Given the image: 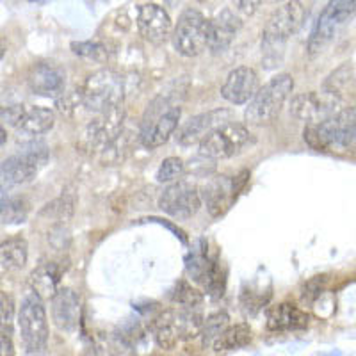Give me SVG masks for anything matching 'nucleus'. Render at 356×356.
<instances>
[{
    "mask_svg": "<svg viewBox=\"0 0 356 356\" xmlns=\"http://www.w3.org/2000/svg\"><path fill=\"white\" fill-rule=\"evenodd\" d=\"M182 116L177 93H162L148 104L139 127V141L148 150L166 145Z\"/></svg>",
    "mask_w": 356,
    "mask_h": 356,
    "instance_id": "1",
    "label": "nucleus"
},
{
    "mask_svg": "<svg viewBox=\"0 0 356 356\" xmlns=\"http://www.w3.org/2000/svg\"><path fill=\"white\" fill-rule=\"evenodd\" d=\"M6 52H8V44L4 40H0V59L6 56Z\"/></svg>",
    "mask_w": 356,
    "mask_h": 356,
    "instance_id": "38",
    "label": "nucleus"
},
{
    "mask_svg": "<svg viewBox=\"0 0 356 356\" xmlns=\"http://www.w3.org/2000/svg\"><path fill=\"white\" fill-rule=\"evenodd\" d=\"M303 138L314 150H344L356 139V107H344L321 123H307Z\"/></svg>",
    "mask_w": 356,
    "mask_h": 356,
    "instance_id": "3",
    "label": "nucleus"
},
{
    "mask_svg": "<svg viewBox=\"0 0 356 356\" xmlns=\"http://www.w3.org/2000/svg\"><path fill=\"white\" fill-rule=\"evenodd\" d=\"M171 301L180 308H200L203 303V296L187 282H178L171 292Z\"/></svg>",
    "mask_w": 356,
    "mask_h": 356,
    "instance_id": "28",
    "label": "nucleus"
},
{
    "mask_svg": "<svg viewBox=\"0 0 356 356\" xmlns=\"http://www.w3.org/2000/svg\"><path fill=\"white\" fill-rule=\"evenodd\" d=\"M294 91V79L289 73H280L259 88L255 97L248 102L244 120L250 125H266L276 120Z\"/></svg>",
    "mask_w": 356,
    "mask_h": 356,
    "instance_id": "4",
    "label": "nucleus"
},
{
    "mask_svg": "<svg viewBox=\"0 0 356 356\" xmlns=\"http://www.w3.org/2000/svg\"><path fill=\"white\" fill-rule=\"evenodd\" d=\"M27 82L34 95L57 98L65 93L66 73L61 66L54 63H38L29 72Z\"/></svg>",
    "mask_w": 356,
    "mask_h": 356,
    "instance_id": "18",
    "label": "nucleus"
},
{
    "mask_svg": "<svg viewBox=\"0 0 356 356\" xmlns=\"http://www.w3.org/2000/svg\"><path fill=\"white\" fill-rule=\"evenodd\" d=\"M228 122H234V114L227 109H216L198 114V116L191 118L189 122H186V125L178 132L177 139L182 146L200 145V141L205 138L207 134H211L212 130Z\"/></svg>",
    "mask_w": 356,
    "mask_h": 356,
    "instance_id": "16",
    "label": "nucleus"
},
{
    "mask_svg": "<svg viewBox=\"0 0 356 356\" xmlns=\"http://www.w3.org/2000/svg\"><path fill=\"white\" fill-rule=\"evenodd\" d=\"M15 319V301L8 292L0 291V328H9Z\"/></svg>",
    "mask_w": 356,
    "mask_h": 356,
    "instance_id": "33",
    "label": "nucleus"
},
{
    "mask_svg": "<svg viewBox=\"0 0 356 356\" xmlns=\"http://www.w3.org/2000/svg\"><path fill=\"white\" fill-rule=\"evenodd\" d=\"M49 162V146L33 141L20 154L6 159L0 164V195H8L15 187L33 182L41 168Z\"/></svg>",
    "mask_w": 356,
    "mask_h": 356,
    "instance_id": "5",
    "label": "nucleus"
},
{
    "mask_svg": "<svg viewBox=\"0 0 356 356\" xmlns=\"http://www.w3.org/2000/svg\"><path fill=\"white\" fill-rule=\"evenodd\" d=\"M234 2L237 11L244 17H253L262 4V0H234Z\"/></svg>",
    "mask_w": 356,
    "mask_h": 356,
    "instance_id": "34",
    "label": "nucleus"
},
{
    "mask_svg": "<svg viewBox=\"0 0 356 356\" xmlns=\"http://www.w3.org/2000/svg\"><path fill=\"white\" fill-rule=\"evenodd\" d=\"M228 323H230V317H228L227 312H216V314L207 317L202 324V332H200L203 348L212 349L216 340L228 328Z\"/></svg>",
    "mask_w": 356,
    "mask_h": 356,
    "instance_id": "26",
    "label": "nucleus"
},
{
    "mask_svg": "<svg viewBox=\"0 0 356 356\" xmlns=\"http://www.w3.org/2000/svg\"><path fill=\"white\" fill-rule=\"evenodd\" d=\"M259 91V75L250 66H239L228 73L221 86V97L234 106H244Z\"/></svg>",
    "mask_w": 356,
    "mask_h": 356,
    "instance_id": "17",
    "label": "nucleus"
},
{
    "mask_svg": "<svg viewBox=\"0 0 356 356\" xmlns=\"http://www.w3.org/2000/svg\"><path fill=\"white\" fill-rule=\"evenodd\" d=\"M269 2H284V0H269Z\"/></svg>",
    "mask_w": 356,
    "mask_h": 356,
    "instance_id": "39",
    "label": "nucleus"
},
{
    "mask_svg": "<svg viewBox=\"0 0 356 356\" xmlns=\"http://www.w3.org/2000/svg\"><path fill=\"white\" fill-rule=\"evenodd\" d=\"M186 173V166H184L182 159L178 157H168L161 162V166L157 170V182L159 184H173L178 182Z\"/></svg>",
    "mask_w": 356,
    "mask_h": 356,
    "instance_id": "30",
    "label": "nucleus"
},
{
    "mask_svg": "<svg viewBox=\"0 0 356 356\" xmlns=\"http://www.w3.org/2000/svg\"><path fill=\"white\" fill-rule=\"evenodd\" d=\"M241 18L232 9L225 8L209 22V47L212 54H221L234 43L241 31Z\"/></svg>",
    "mask_w": 356,
    "mask_h": 356,
    "instance_id": "20",
    "label": "nucleus"
},
{
    "mask_svg": "<svg viewBox=\"0 0 356 356\" xmlns=\"http://www.w3.org/2000/svg\"><path fill=\"white\" fill-rule=\"evenodd\" d=\"M125 123V111L123 106L113 107L109 111L98 113L95 120L86 125L79 138L77 148L82 154L100 155L107 146L122 134Z\"/></svg>",
    "mask_w": 356,
    "mask_h": 356,
    "instance_id": "8",
    "label": "nucleus"
},
{
    "mask_svg": "<svg viewBox=\"0 0 356 356\" xmlns=\"http://www.w3.org/2000/svg\"><path fill=\"white\" fill-rule=\"evenodd\" d=\"M29 216V203L22 196H8L2 225H20Z\"/></svg>",
    "mask_w": 356,
    "mask_h": 356,
    "instance_id": "29",
    "label": "nucleus"
},
{
    "mask_svg": "<svg viewBox=\"0 0 356 356\" xmlns=\"http://www.w3.org/2000/svg\"><path fill=\"white\" fill-rule=\"evenodd\" d=\"M29 259V244L24 237L0 243V269L4 271H20L24 269Z\"/></svg>",
    "mask_w": 356,
    "mask_h": 356,
    "instance_id": "23",
    "label": "nucleus"
},
{
    "mask_svg": "<svg viewBox=\"0 0 356 356\" xmlns=\"http://www.w3.org/2000/svg\"><path fill=\"white\" fill-rule=\"evenodd\" d=\"M63 267L57 262H43L31 273L29 276V285L36 292L41 300L52 298L57 292V285L61 282Z\"/></svg>",
    "mask_w": 356,
    "mask_h": 356,
    "instance_id": "22",
    "label": "nucleus"
},
{
    "mask_svg": "<svg viewBox=\"0 0 356 356\" xmlns=\"http://www.w3.org/2000/svg\"><path fill=\"white\" fill-rule=\"evenodd\" d=\"M8 141V130L4 129V125L0 123V145H4Z\"/></svg>",
    "mask_w": 356,
    "mask_h": 356,
    "instance_id": "37",
    "label": "nucleus"
},
{
    "mask_svg": "<svg viewBox=\"0 0 356 356\" xmlns=\"http://www.w3.org/2000/svg\"><path fill=\"white\" fill-rule=\"evenodd\" d=\"M6 200H8V195H0V222H2V216H4Z\"/></svg>",
    "mask_w": 356,
    "mask_h": 356,
    "instance_id": "36",
    "label": "nucleus"
},
{
    "mask_svg": "<svg viewBox=\"0 0 356 356\" xmlns=\"http://www.w3.org/2000/svg\"><path fill=\"white\" fill-rule=\"evenodd\" d=\"M130 146H132V134L129 130L123 129L122 134L107 146L106 150L98 155L102 164H109V166H114L118 162L125 161L127 155L130 154Z\"/></svg>",
    "mask_w": 356,
    "mask_h": 356,
    "instance_id": "27",
    "label": "nucleus"
},
{
    "mask_svg": "<svg viewBox=\"0 0 356 356\" xmlns=\"http://www.w3.org/2000/svg\"><path fill=\"white\" fill-rule=\"evenodd\" d=\"M248 173H243V177H214L205 184L202 189V198L207 205V211L211 216L219 218L234 205L239 193L243 191V184L246 180Z\"/></svg>",
    "mask_w": 356,
    "mask_h": 356,
    "instance_id": "14",
    "label": "nucleus"
},
{
    "mask_svg": "<svg viewBox=\"0 0 356 356\" xmlns=\"http://www.w3.org/2000/svg\"><path fill=\"white\" fill-rule=\"evenodd\" d=\"M138 31L146 41L161 44L173 34V22L164 8L157 4H145L138 11Z\"/></svg>",
    "mask_w": 356,
    "mask_h": 356,
    "instance_id": "15",
    "label": "nucleus"
},
{
    "mask_svg": "<svg viewBox=\"0 0 356 356\" xmlns=\"http://www.w3.org/2000/svg\"><path fill=\"white\" fill-rule=\"evenodd\" d=\"M305 18L307 11L300 0H289L267 20L262 38V52L269 68L282 59V47L303 27Z\"/></svg>",
    "mask_w": 356,
    "mask_h": 356,
    "instance_id": "2",
    "label": "nucleus"
},
{
    "mask_svg": "<svg viewBox=\"0 0 356 356\" xmlns=\"http://www.w3.org/2000/svg\"><path fill=\"white\" fill-rule=\"evenodd\" d=\"M18 330L27 355H44L49 349V319L43 300L36 292H29L18 312Z\"/></svg>",
    "mask_w": 356,
    "mask_h": 356,
    "instance_id": "6",
    "label": "nucleus"
},
{
    "mask_svg": "<svg viewBox=\"0 0 356 356\" xmlns=\"http://www.w3.org/2000/svg\"><path fill=\"white\" fill-rule=\"evenodd\" d=\"M125 81L113 70H100L89 75L81 89V104L93 113H104L113 107L123 106Z\"/></svg>",
    "mask_w": 356,
    "mask_h": 356,
    "instance_id": "7",
    "label": "nucleus"
},
{
    "mask_svg": "<svg viewBox=\"0 0 356 356\" xmlns=\"http://www.w3.org/2000/svg\"><path fill=\"white\" fill-rule=\"evenodd\" d=\"M356 17V0H330L321 11L316 25L308 38V54L317 56L333 40L340 27Z\"/></svg>",
    "mask_w": 356,
    "mask_h": 356,
    "instance_id": "9",
    "label": "nucleus"
},
{
    "mask_svg": "<svg viewBox=\"0 0 356 356\" xmlns=\"http://www.w3.org/2000/svg\"><path fill=\"white\" fill-rule=\"evenodd\" d=\"M15 355V344L13 339L6 332L0 330V356H13Z\"/></svg>",
    "mask_w": 356,
    "mask_h": 356,
    "instance_id": "35",
    "label": "nucleus"
},
{
    "mask_svg": "<svg viewBox=\"0 0 356 356\" xmlns=\"http://www.w3.org/2000/svg\"><path fill=\"white\" fill-rule=\"evenodd\" d=\"M342 109V98L332 89L310 91L292 98L291 114L305 123H321Z\"/></svg>",
    "mask_w": 356,
    "mask_h": 356,
    "instance_id": "12",
    "label": "nucleus"
},
{
    "mask_svg": "<svg viewBox=\"0 0 356 356\" xmlns=\"http://www.w3.org/2000/svg\"><path fill=\"white\" fill-rule=\"evenodd\" d=\"M54 123H56V114L54 111L47 109V107H25V113L22 116L18 129L22 132L29 134V136H41L52 130Z\"/></svg>",
    "mask_w": 356,
    "mask_h": 356,
    "instance_id": "24",
    "label": "nucleus"
},
{
    "mask_svg": "<svg viewBox=\"0 0 356 356\" xmlns=\"http://www.w3.org/2000/svg\"><path fill=\"white\" fill-rule=\"evenodd\" d=\"M251 141V132L241 123L228 122L218 127L200 141V155L212 161L230 159Z\"/></svg>",
    "mask_w": 356,
    "mask_h": 356,
    "instance_id": "11",
    "label": "nucleus"
},
{
    "mask_svg": "<svg viewBox=\"0 0 356 356\" xmlns=\"http://www.w3.org/2000/svg\"><path fill=\"white\" fill-rule=\"evenodd\" d=\"M251 342V328L248 324H235V326H228L225 332L221 333L218 340L214 342L212 349L216 353H227L235 351V349L246 348Z\"/></svg>",
    "mask_w": 356,
    "mask_h": 356,
    "instance_id": "25",
    "label": "nucleus"
},
{
    "mask_svg": "<svg viewBox=\"0 0 356 356\" xmlns=\"http://www.w3.org/2000/svg\"><path fill=\"white\" fill-rule=\"evenodd\" d=\"M307 312L294 303H280L267 312V330L275 333L301 332L308 326Z\"/></svg>",
    "mask_w": 356,
    "mask_h": 356,
    "instance_id": "21",
    "label": "nucleus"
},
{
    "mask_svg": "<svg viewBox=\"0 0 356 356\" xmlns=\"http://www.w3.org/2000/svg\"><path fill=\"white\" fill-rule=\"evenodd\" d=\"M209 22L196 9H186L173 29V44L180 56L196 57L209 47Z\"/></svg>",
    "mask_w": 356,
    "mask_h": 356,
    "instance_id": "10",
    "label": "nucleus"
},
{
    "mask_svg": "<svg viewBox=\"0 0 356 356\" xmlns=\"http://www.w3.org/2000/svg\"><path fill=\"white\" fill-rule=\"evenodd\" d=\"M202 207V196L195 186L187 182H173L159 198V209L171 218L184 221L191 219Z\"/></svg>",
    "mask_w": 356,
    "mask_h": 356,
    "instance_id": "13",
    "label": "nucleus"
},
{
    "mask_svg": "<svg viewBox=\"0 0 356 356\" xmlns=\"http://www.w3.org/2000/svg\"><path fill=\"white\" fill-rule=\"evenodd\" d=\"M73 198L68 195H63L61 198L54 200L52 203L44 207L41 211V216H47L49 219H54L57 222H65L72 218L73 214Z\"/></svg>",
    "mask_w": 356,
    "mask_h": 356,
    "instance_id": "32",
    "label": "nucleus"
},
{
    "mask_svg": "<svg viewBox=\"0 0 356 356\" xmlns=\"http://www.w3.org/2000/svg\"><path fill=\"white\" fill-rule=\"evenodd\" d=\"M72 50L75 56L86 57V59L97 63L107 61V57H109V50L106 44L98 43V41H73Z\"/></svg>",
    "mask_w": 356,
    "mask_h": 356,
    "instance_id": "31",
    "label": "nucleus"
},
{
    "mask_svg": "<svg viewBox=\"0 0 356 356\" xmlns=\"http://www.w3.org/2000/svg\"><path fill=\"white\" fill-rule=\"evenodd\" d=\"M52 303V321L61 332L72 333L79 328L81 323V300H79L77 292L72 289H57L56 294L50 298Z\"/></svg>",
    "mask_w": 356,
    "mask_h": 356,
    "instance_id": "19",
    "label": "nucleus"
}]
</instances>
